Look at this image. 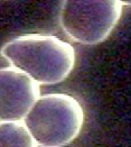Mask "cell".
Here are the masks:
<instances>
[{
	"mask_svg": "<svg viewBox=\"0 0 131 147\" xmlns=\"http://www.w3.org/2000/svg\"><path fill=\"white\" fill-rule=\"evenodd\" d=\"M122 7L120 0H66L60 8V24L74 42L96 45L118 25Z\"/></svg>",
	"mask_w": 131,
	"mask_h": 147,
	"instance_id": "3",
	"label": "cell"
},
{
	"mask_svg": "<svg viewBox=\"0 0 131 147\" xmlns=\"http://www.w3.org/2000/svg\"><path fill=\"white\" fill-rule=\"evenodd\" d=\"M40 97V86L13 66L0 71V121H24Z\"/></svg>",
	"mask_w": 131,
	"mask_h": 147,
	"instance_id": "4",
	"label": "cell"
},
{
	"mask_svg": "<svg viewBox=\"0 0 131 147\" xmlns=\"http://www.w3.org/2000/svg\"><path fill=\"white\" fill-rule=\"evenodd\" d=\"M39 147H64L80 135L84 111L67 93L40 96L24 120Z\"/></svg>",
	"mask_w": 131,
	"mask_h": 147,
	"instance_id": "2",
	"label": "cell"
},
{
	"mask_svg": "<svg viewBox=\"0 0 131 147\" xmlns=\"http://www.w3.org/2000/svg\"><path fill=\"white\" fill-rule=\"evenodd\" d=\"M0 147H38L24 121H0Z\"/></svg>",
	"mask_w": 131,
	"mask_h": 147,
	"instance_id": "5",
	"label": "cell"
},
{
	"mask_svg": "<svg viewBox=\"0 0 131 147\" xmlns=\"http://www.w3.org/2000/svg\"><path fill=\"white\" fill-rule=\"evenodd\" d=\"M2 57L35 80L39 86L63 82L75 66V49L54 35L26 34L1 47Z\"/></svg>",
	"mask_w": 131,
	"mask_h": 147,
	"instance_id": "1",
	"label": "cell"
}]
</instances>
